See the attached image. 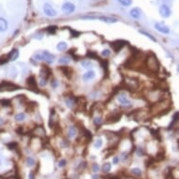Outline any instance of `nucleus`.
I'll return each mask as SVG.
<instances>
[{
    "label": "nucleus",
    "mask_w": 179,
    "mask_h": 179,
    "mask_svg": "<svg viewBox=\"0 0 179 179\" xmlns=\"http://www.w3.org/2000/svg\"><path fill=\"white\" fill-rule=\"evenodd\" d=\"M43 11H44V14L48 17H55L57 15V12L56 10L53 8V7L48 4V3H45L44 6H43Z\"/></svg>",
    "instance_id": "8"
},
{
    "label": "nucleus",
    "mask_w": 179,
    "mask_h": 179,
    "mask_svg": "<svg viewBox=\"0 0 179 179\" xmlns=\"http://www.w3.org/2000/svg\"><path fill=\"white\" fill-rule=\"evenodd\" d=\"M111 169H112V163L110 162H105L101 167V170L104 174H109Z\"/></svg>",
    "instance_id": "27"
},
{
    "label": "nucleus",
    "mask_w": 179,
    "mask_h": 179,
    "mask_svg": "<svg viewBox=\"0 0 179 179\" xmlns=\"http://www.w3.org/2000/svg\"><path fill=\"white\" fill-rule=\"evenodd\" d=\"M50 84H51V87L55 89L58 87V85H59V82L56 80V79H52L51 82H50Z\"/></svg>",
    "instance_id": "37"
},
{
    "label": "nucleus",
    "mask_w": 179,
    "mask_h": 179,
    "mask_svg": "<svg viewBox=\"0 0 179 179\" xmlns=\"http://www.w3.org/2000/svg\"><path fill=\"white\" fill-rule=\"evenodd\" d=\"M80 64H81V66H82L84 69H87V70L92 69V68L94 67V64H93V62H92L90 59H84V60H81Z\"/></svg>",
    "instance_id": "18"
},
{
    "label": "nucleus",
    "mask_w": 179,
    "mask_h": 179,
    "mask_svg": "<svg viewBox=\"0 0 179 179\" xmlns=\"http://www.w3.org/2000/svg\"><path fill=\"white\" fill-rule=\"evenodd\" d=\"M56 49H57V51H58V52L66 51V50L68 49V43H67V42H65V41H60V42L57 43Z\"/></svg>",
    "instance_id": "24"
},
{
    "label": "nucleus",
    "mask_w": 179,
    "mask_h": 179,
    "mask_svg": "<svg viewBox=\"0 0 179 179\" xmlns=\"http://www.w3.org/2000/svg\"><path fill=\"white\" fill-rule=\"evenodd\" d=\"M103 117L101 116H96L93 118V124H94L97 128H99L103 124Z\"/></svg>",
    "instance_id": "23"
},
{
    "label": "nucleus",
    "mask_w": 179,
    "mask_h": 179,
    "mask_svg": "<svg viewBox=\"0 0 179 179\" xmlns=\"http://www.w3.org/2000/svg\"><path fill=\"white\" fill-rule=\"evenodd\" d=\"M177 70L179 71V64H178V66H177Z\"/></svg>",
    "instance_id": "52"
},
{
    "label": "nucleus",
    "mask_w": 179,
    "mask_h": 179,
    "mask_svg": "<svg viewBox=\"0 0 179 179\" xmlns=\"http://www.w3.org/2000/svg\"><path fill=\"white\" fill-rule=\"evenodd\" d=\"M145 68L147 69L148 72L156 74L160 69V64L157 61V56L154 54H148L145 57Z\"/></svg>",
    "instance_id": "2"
},
{
    "label": "nucleus",
    "mask_w": 179,
    "mask_h": 179,
    "mask_svg": "<svg viewBox=\"0 0 179 179\" xmlns=\"http://www.w3.org/2000/svg\"><path fill=\"white\" fill-rule=\"evenodd\" d=\"M87 56H89L90 58H97V54H93L92 52H88L87 53Z\"/></svg>",
    "instance_id": "47"
},
{
    "label": "nucleus",
    "mask_w": 179,
    "mask_h": 179,
    "mask_svg": "<svg viewBox=\"0 0 179 179\" xmlns=\"http://www.w3.org/2000/svg\"><path fill=\"white\" fill-rule=\"evenodd\" d=\"M98 19L104 23H107V24H113V23H116L118 21L116 18L108 17V16H101V17H98Z\"/></svg>",
    "instance_id": "21"
},
{
    "label": "nucleus",
    "mask_w": 179,
    "mask_h": 179,
    "mask_svg": "<svg viewBox=\"0 0 179 179\" xmlns=\"http://www.w3.org/2000/svg\"><path fill=\"white\" fill-rule=\"evenodd\" d=\"M120 159L122 160L123 161L127 160L128 159V153L127 151L122 152V153H121V155H120Z\"/></svg>",
    "instance_id": "43"
},
{
    "label": "nucleus",
    "mask_w": 179,
    "mask_h": 179,
    "mask_svg": "<svg viewBox=\"0 0 179 179\" xmlns=\"http://www.w3.org/2000/svg\"><path fill=\"white\" fill-rule=\"evenodd\" d=\"M34 59L36 61H44L43 60V55H42V54H36L34 55Z\"/></svg>",
    "instance_id": "42"
},
{
    "label": "nucleus",
    "mask_w": 179,
    "mask_h": 179,
    "mask_svg": "<svg viewBox=\"0 0 179 179\" xmlns=\"http://www.w3.org/2000/svg\"><path fill=\"white\" fill-rule=\"evenodd\" d=\"M25 119V113H19L15 116V120L17 122H22Z\"/></svg>",
    "instance_id": "30"
},
{
    "label": "nucleus",
    "mask_w": 179,
    "mask_h": 179,
    "mask_svg": "<svg viewBox=\"0 0 179 179\" xmlns=\"http://www.w3.org/2000/svg\"><path fill=\"white\" fill-rule=\"evenodd\" d=\"M131 16L134 19H140L142 16V11L138 8H134L131 10Z\"/></svg>",
    "instance_id": "22"
},
{
    "label": "nucleus",
    "mask_w": 179,
    "mask_h": 179,
    "mask_svg": "<svg viewBox=\"0 0 179 179\" xmlns=\"http://www.w3.org/2000/svg\"><path fill=\"white\" fill-rule=\"evenodd\" d=\"M96 78V71L93 70V69H89L87 70V72L84 73L82 75V79L84 82H89V81H92L94 80Z\"/></svg>",
    "instance_id": "10"
},
{
    "label": "nucleus",
    "mask_w": 179,
    "mask_h": 179,
    "mask_svg": "<svg viewBox=\"0 0 179 179\" xmlns=\"http://www.w3.org/2000/svg\"><path fill=\"white\" fill-rule=\"evenodd\" d=\"M135 153H136V155H137L138 157H142V156H145V149L142 148V147H138L137 149L135 150Z\"/></svg>",
    "instance_id": "32"
},
{
    "label": "nucleus",
    "mask_w": 179,
    "mask_h": 179,
    "mask_svg": "<svg viewBox=\"0 0 179 179\" xmlns=\"http://www.w3.org/2000/svg\"><path fill=\"white\" fill-rule=\"evenodd\" d=\"M71 61V58L69 56H61L60 58L58 59V64H60V65H69V64L70 63Z\"/></svg>",
    "instance_id": "25"
},
{
    "label": "nucleus",
    "mask_w": 179,
    "mask_h": 179,
    "mask_svg": "<svg viewBox=\"0 0 179 179\" xmlns=\"http://www.w3.org/2000/svg\"><path fill=\"white\" fill-rule=\"evenodd\" d=\"M64 102H65L66 106L69 109H74L75 107H77L78 105V98H75L74 96H66L65 98H64Z\"/></svg>",
    "instance_id": "7"
},
{
    "label": "nucleus",
    "mask_w": 179,
    "mask_h": 179,
    "mask_svg": "<svg viewBox=\"0 0 179 179\" xmlns=\"http://www.w3.org/2000/svg\"><path fill=\"white\" fill-rule=\"evenodd\" d=\"M33 134L35 136H37V137H39V138L45 137V130H44V128L41 127V126L35 127L34 130H33Z\"/></svg>",
    "instance_id": "14"
},
{
    "label": "nucleus",
    "mask_w": 179,
    "mask_h": 179,
    "mask_svg": "<svg viewBox=\"0 0 179 179\" xmlns=\"http://www.w3.org/2000/svg\"><path fill=\"white\" fill-rule=\"evenodd\" d=\"M35 163H36L35 159H33L32 157H27V159H26V165L27 166L32 167V166L35 165Z\"/></svg>",
    "instance_id": "33"
},
{
    "label": "nucleus",
    "mask_w": 179,
    "mask_h": 179,
    "mask_svg": "<svg viewBox=\"0 0 179 179\" xmlns=\"http://www.w3.org/2000/svg\"><path fill=\"white\" fill-rule=\"evenodd\" d=\"M118 2L124 7H128L132 4V0H118Z\"/></svg>",
    "instance_id": "36"
},
{
    "label": "nucleus",
    "mask_w": 179,
    "mask_h": 179,
    "mask_svg": "<svg viewBox=\"0 0 179 179\" xmlns=\"http://www.w3.org/2000/svg\"><path fill=\"white\" fill-rule=\"evenodd\" d=\"M131 174L133 175V176H136V177H141L142 175V172L140 168H132L131 170Z\"/></svg>",
    "instance_id": "28"
},
{
    "label": "nucleus",
    "mask_w": 179,
    "mask_h": 179,
    "mask_svg": "<svg viewBox=\"0 0 179 179\" xmlns=\"http://www.w3.org/2000/svg\"><path fill=\"white\" fill-rule=\"evenodd\" d=\"M112 52H111V50L109 49H104L103 51L101 52V56L103 57V58H107V57H109L111 55Z\"/></svg>",
    "instance_id": "34"
},
{
    "label": "nucleus",
    "mask_w": 179,
    "mask_h": 179,
    "mask_svg": "<svg viewBox=\"0 0 179 179\" xmlns=\"http://www.w3.org/2000/svg\"><path fill=\"white\" fill-rule=\"evenodd\" d=\"M9 56V59L10 61H15L18 57H19V52H18V50L17 49H12L10 53L8 54Z\"/></svg>",
    "instance_id": "20"
},
{
    "label": "nucleus",
    "mask_w": 179,
    "mask_h": 179,
    "mask_svg": "<svg viewBox=\"0 0 179 179\" xmlns=\"http://www.w3.org/2000/svg\"><path fill=\"white\" fill-rule=\"evenodd\" d=\"M47 83H48V79H46V78H40V87H45V85L47 84Z\"/></svg>",
    "instance_id": "44"
},
{
    "label": "nucleus",
    "mask_w": 179,
    "mask_h": 179,
    "mask_svg": "<svg viewBox=\"0 0 179 179\" xmlns=\"http://www.w3.org/2000/svg\"><path fill=\"white\" fill-rule=\"evenodd\" d=\"M42 55H43V60L48 63V64H53L54 62L55 56L54 54H53L52 53H50L49 51H43L41 53Z\"/></svg>",
    "instance_id": "12"
},
{
    "label": "nucleus",
    "mask_w": 179,
    "mask_h": 179,
    "mask_svg": "<svg viewBox=\"0 0 179 179\" xmlns=\"http://www.w3.org/2000/svg\"><path fill=\"white\" fill-rule=\"evenodd\" d=\"M66 165H67V160H65V159L59 160L58 163H57V166H58L59 168H64Z\"/></svg>",
    "instance_id": "39"
},
{
    "label": "nucleus",
    "mask_w": 179,
    "mask_h": 179,
    "mask_svg": "<svg viewBox=\"0 0 179 179\" xmlns=\"http://www.w3.org/2000/svg\"><path fill=\"white\" fill-rule=\"evenodd\" d=\"M120 160H121L120 157H118V156L113 157V164H116H116H119Z\"/></svg>",
    "instance_id": "46"
},
{
    "label": "nucleus",
    "mask_w": 179,
    "mask_h": 179,
    "mask_svg": "<svg viewBox=\"0 0 179 179\" xmlns=\"http://www.w3.org/2000/svg\"><path fill=\"white\" fill-rule=\"evenodd\" d=\"M120 112V111H119ZM119 112H117V111H116V112H113L112 113V114H111V121L110 122H116V121H118L119 120V118H120V113Z\"/></svg>",
    "instance_id": "29"
},
{
    "label": "nucleus",
    "mask_w": 179,
    "mask_h": 179,
    "mask_svg": "<svg viewBox=\"0 0 179 179\" xmlns=\"http://www.w3.org/2000/svg\"><path fill=\"white\" fill-rule=\"evenodd\" d=\"M140 33H141V34H142V35H145V36H146V37H147L148 39L151 40L152 41H154V42H157V40L154 38V36H153V35L149 34V33H147V32H145V31H142V30H140Z\"/></svg>",
    "instance_id": "35"
},
{
    "label": "nucleus",
    "mask_w": 179,
    "mask_h": 179,
    "mask_svg": "<svg viewBox=\"0 0 179 179\" xmlns=\"http://www.w3.org/2000/svg\"><path fill=\"white\" fill-rule=\"evenodd\" d=\"M154 26L156 28V30H157L162 34H169L170 33V28L166 25H164L162 23H157V24H155Z\"/></svg>",
    "instance_id": "13"
},
{
    "label": "nucleus",
    "mask_w": 179,
    "mask_h": 179,
    "mask_svg": "<svg viewBox=\"0 0 179 179\" xmlns=\"http://www.w3.org/2000/svg\"><path fill=\"white\" fill-rule=\"evenodd\" d=\"M8 29V22L4 18H0V32H5Z\"/></svg>",
    "instance_id": "26"
},
{
    "label": "nucleus",
    "mask_w": 179,
    "mask_h": 179,
    "mask_svg": "<svg viewBox=\"0 0 179 179\" xmlns=\"http://www.w3.org/2000/svg\"><path fill=\"white\" fill-rule=\"evenodd\" d=\"M116 99L117 101L120 103V107L123 108L125 110H130L133 107V103L132 101H131L128 98V95L125 92H120L116 96Z\"/></svg>",
    "instance_id": "5"
},
{
    "label": "nucleus",
    "mask_w": 179,
    "mask_h": 179,
    "mask_svg": "<svg viewBox=\"0 0 179 179\" xmlns=\"http://www.w3.org/2000/svg\"><path fill=\"white\" fill-rule=\"evenodd\" d=\"M61 10L63 11V13H65V14H70V13L74 12L75 5L72 4V3H70V2H66V3H64L62 5Z\"/></svg>",
    "instance_id": "9"
},
{
    "label": "nucleus",
    "mask_w": 179,
    "mask_h": 179,
    "mask_svg": "<svg viewBox=\"0 0 179 179\" xmlns=\"http://www.w3.org/2000/svg\"><path fill=\"white\" fill-rule=\"evenodd\" d=\"M28 178H29V179H35V174H34V172H30L29 175H28Z\"/></svg>",
    "instance_id": "48"
},
{
    "label": "nucleus",
    "mask_w": 179,
    "mask_h": 179,
    "mask_svg": "<svg viewBox=\"0 0 179 179\" xmlns=\"http://www.w3.org/2000/svg\"><path fill=\"white\" fill-rule=\"evenodd\" d=\"M99 170H101V167H99V165L98 163H93L92 164V172L94 174H98Z\"/></svg>",
    "instance_id": "38"
},
{
    "label": "nucleus",
    "mask_w": 179,
    "mask_h": 179,
    "mask_svg": "<svg viewBox=\"0 0 179 179\" xmlns=\"http://www.w3.org/2000/svg\"><path fill=\"white\" fill-rule=\"evenodd\" d=\"M2 124H4V120L2 119L1 116H0V125H2Z\"/></svg>",
    "instance_id": "50"
},
{
    "label": "nucleus",
    "mask_w": 179,
    "mask_h": 179,
    "mask_svg": "<svg viewBox=\"0 0 179 179\" xmlns=\"http://www.w3.org/2000/svg\"><path fill=\"white\" fill-rule=\"evenodd\" d=\"M170 104L171 102L167 99H163V101L157 102V103H155L153 105H151L150 107V113H153V114H161V113H164L166 111H168L170 109Z\"/></svg>",
    "instance_id": "3"
},
{
    "label": "nucleus",
    "mask_w": 179,
    "mask_h": 179,
    "mask_svg": "<svg viewBox=\"0 0 179 179\" xmlns=\"http://www.w3.org/2000/svg\"><path fill=\"white\" fill-rule=\"evenodd\" d=\"M57 27L56 26H49L46 28V31L48 32V34H54L56 32Z\"/></svg>",
    "instance_id": "40"
},
{
    "label": "nucleus",
    "mask_w": 179,
    "mask_h": 179,
    "mask_svg": "<svg viewBox=\"0 0 179 179\" xmlns=\"http://www.w3.org/2000/svg\"><path fill=\"white\" fill-rule=\"evenodd\" d=\"M125 44H126V42L123 40H116V41L113 42L111 45H112V48L113 49V51L116 53H118L120 50L124 47Z\"/></svg>",
    "instance_id": "15"
},
{
    "label": "nucleus",
    "mask_w": 179,
    "mask_h": 179,
    "mask_svg": "<svg viewBox=\"0 0 179 179\" xmlns=\"http://www.w3.org/2000/svg\"><path fill=\"white\" fill-rule=\"evenodd\" d=\"M60 144H61V146L63 148H67L69 146V141L67 140V139H63L61 142H60Z\"/></svg>",
    "instance_id": "41"
},
{
    "label": "nucleus",
    "mask_w": 179,
    "mask_h": 179,
    "mask_svg": "<svg viewBox=\"0 0 179 179\" xmlns=\"http://www.w3.org/2000/svg\"><path fill=\"white\" fill-rule=\"evenodd\" d=\"M10 59H9V56L8 55H4L2 57H0V65H2V64H5L8 62Z\"/></svg>",
    "instance_id": "45"
},
{
    "label": "nucleus",
    "mask_w": 179,
    "mask_h": 179,
    "mask_svg": "<svg viewBox=\"0 0 179 179\" xmlns=\"http://www.w3.org/2000/svg\"><path fill=\"white\" fill-rule=\"evenodd\" d=\"M160 16L163 18H168L171 15V10H170V7L166 4H162L160 7Z\"/></svg>",
    "instance_id": "11"
},
{
    "label": "nucleus",
    "mask_w": 179,
    "mask_h": 179,
    "mask_svg": "<svg viewBox=\"0 0 179 179\" xmlns=\"http://www.w3.org/2000/svg\"><path fill=\"white\" fill-rule=\"evenodd\" d=\"M123 84H124L125 88L128 91H136L140 87L139 80L134 77H125Z\"/></svg>",
    "instance_id": "4"
},
{
    "label": "nucleus",
    "mask_w": 179,
    "mask_h": 179,
    "mask_svg": "<svg viewBox=\"0 0 179 179\" xmlns=\"http://www.w3.org/2000/svg\"><path fill=\"white\" fill-rule=\"evenodd\" d=\"M77 136V128L75 126L71 125L68 128V132H67V137L69 139H74Z\"/></svg>",
    "instance_id": "16"
},
{
    "label": "nucleus",
    "mask_w": 179,
    "mask_h": 179,
    "mask_svg": "<svg viewBox=\"0 0 179 179\" xmlns=\"http://www.w3.org/2000/svg\"><path fill=\"white\" fill-rule=\"evenodd\" d=\"M20 89V87L15 84L8 81H3L0 84V91H15Z\"/></svg>",
    "instance_id": "6"
},
{
    "label": "nucleus",
    "mask_w": 179,
    "mask_h": 179,
    "mask_svg": "<svg viewBox=\"0 0 179 179\" xmlns=\"http://www.w3.org/2000/svg\"><path fill=\"white\" fill-rule=\"evenodd\" d=\"M27 84H28V87H29L31 90L37 92V90H36V89H38V87H37V81H36V78L34 76H30L29 78L27 79Z\"/></svg>",
    "instance_id": "17"
},
{
    "label": "nucleus",
    "mask_w": 179,
    "mask_h": 179,
    "mask_svg": "<svg viewBox=\"0 0 179 179\" xmlns=\"http://www.w3.org/2000/svg\"><path fill=\"white\" fill-rule=\"evenodd\" d=\"M146 101L151 105L157 103L165 99V91L161 88H151L148 89L145 96Z\"/></svg>",
    "instance_id": "1"
},
{
    "label": "nucleus",
    "mask_w": 179,
    "mask_h": 179,
    "mask_svg": "<svg viewBox=\"0 0 179 179\" xmlns=\"http://www.w3.org/2000/svg\"><path fill=\"white\" fill-rule=\"evenodd\" d=\"M124 179H133L132 177H126V178H124Z\"/></svg>",
    "instance_id": "51"
},
{
    "label": "nucleus",
    "mask_w": 179,
    "mask_h": 179,
    "mask_svg": "<svg viewBox=\"0 0 179 179\" xmlns=\"http://www.w3.org/2000/svg\"><path fill=\"white\" fill-rule=\"evenodd\" d=\"M55 117H56V113H55L54 110H52L51 114H50V122H49V125L51 128H54V126L57 125V120L55 119Z\"/></svg>",
    "instance_id": "19"
},
{
    "label": "nucleus",
    "mask_w": 179,
    "mask_h": 179,
    "mask_svg": "<svg viewBox=\"0 0 179 179\" xmlns=\"http://www.w3.org/2000/svg\"><path fill=\"white\" fill-rule=\"evenodd\" d=\"M92 179H98V175L97 174H95L94 175L92 176Z\"/></svg>",
    "instance_id": "49"
},
{
    "label": "nucleus",
    "mask_w": 179,
    "mask_h": 179,
    "mask_svg": "<svg viewBox=\"0 0 179 179\" xmlns=\"http://www.w3.org/2000/svg\"><path fill=\"white\" fill-rule=\"evenodd\" d=\"M103 145V142H102V139L101 138H98L95 142H94V147L96 149H99Z\"/></svg>",
    "instance_id": "31"
}]
</instances>
